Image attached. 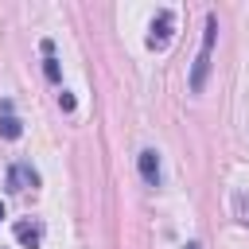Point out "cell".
<instances>
[{"label": "cell", "instance_id": "cell-4", "mask_svg": "<svg viewBox=\"0 0 249 249\" xmlns=\"http://www.w3.org/2000/svg\"><path fill=\"white\" fill-rule=\"evenodd\" d=\"M136 167H140V179H144L148 187H160V152H156V148H144V152L136 156Z\"/></svg>", "mask_w": 249, "mask_h": 249}, {"label": "cell", "instance_id": "cell-10", "mask_svg": "<svg viewBox=\"0 0 249 249\" xmlns=\"http://www.w3.org/2000/svg\"><path fill=\"white\" fill-rule=\"evenodd\" d=\"M183 249H202V245H198V241H187V245H183Z\"/></svg>", "mask_w": 249, "mask_h": 249}, {"label": "cell", "instance_id": "cell-6", "mask_svg": "<svg viewBox=\"0 0 249 249\" xmlns=\"http://www.w3.org/2000/svg\"><path fill=\"white\" fill-rule=\"evenodd\" d=\"M0 136H4V140H19V136H23V124H19V117H12V113H0Z\"/></svg>", "mask_w": 249, "mask_h": 249}, {"label": "cell", "instance_id": "cell-8", "mask_svg": "<svg viewBox=\"0 0 249 249\" xmlns=\"http://www.w3.org/2000/svg\"><path fill=\"white\" fill-rule=\"evenodd\" d=\"M43 74H47V82H62V66H58V58L54 54H43Z\"/></svg>", "mask_w": 249, "mask_h": 249}, {"label": "cell", "instance_id": "cell-1", "mask_svg": "<svg viewBox=\"0 0 249 249\" xmlns=\"http://www.w3.org/2000/svg\"><path fill=\"white\" fill-rule=\"evenodd\" d=\"M214 39H218V19H214V12H206V23H202V47H198V54H195V66H191V89H195V93H198V89L206 86Z\"/></svg>", "mask_w": 249, "mask_h": 249}, {"label": "cell", "instance_id": "cell-9", "mask_svg": "<svg viewBox=\"0 0 249 249\" xmlns=\"http://www.w3.org/2000/svg\"><path fill=\"white\" fill-rule=\"evenodd\" d=\"M58 109H62V113H74V109H78V97H74L70 89H62V93H58Z\"/></svg>", "mask_w": 249, "mask_h": 249}, {"label": "cell", "instance_id": "cell-2", "mask_svg": "<svg viewBox=\"0 0 249 249\" xmlns=\"http://www.w3.org/2000/svg\"><path fill=\"white\" fill-rule=\"evenodd\" d=\"M171 31H175V12L171 8H160L156 19H152V27H148V47L152 51H163L171 43Z\"/></svg>", "mask_w": 249, "mask_h": 249}, {"label": "cell", "instance_id": "cell-7", "mask_svg": "<svg viewBox=\"0 0 249 249\" xmlns=\"http://www.w3.org/2000/svg\"><path fill=\"white\" fill-rule=\"evenodd\" d=\"M233 214H237L241 226H249V191H237L233 195Z\"/></svg>", "mask_w": 249, "mask_h": 249}, {"label": "cell", "instance_id": "cell-3", "mask_svg": "<svg viewBox=\"0 0 249 249\" xmlns=\"http://www.w3.org/2000/svg\"><path fill=\"white\" fill-rule=\"evenodd\" d=\"M39 187V171L31 167V163H12L8 167V191H35Z\"/></svg>", "mask_w": 249, "mask_h": 249}, {"label": "cell", "instance_id": "cell-5", "mask_svg": "<svg viewBox=\"0 0 249 249\" xmlns=\"http://www.w3.org/2000/svg\"><path fill=\"white\" fill-rule=\"evenodd\" d=\"M16 241L23 245V249H39L43 245V222H16Z\"/></svg>", "mask_w": 249, "mask_h": 249}, {"label": "cell", "instance_id": "cell-11", "mask_svg": "<svg viewBox=\"0 0 249 249\" xmlns=\"http://www.w3.org/2000/svg\"><path fill=\"white\" fill-rule=\"evenodd\" d=\"M0 222H4V202H0Z\"/></svg>", "mask_w": 249, "mask_h": 249}]
</instances>
